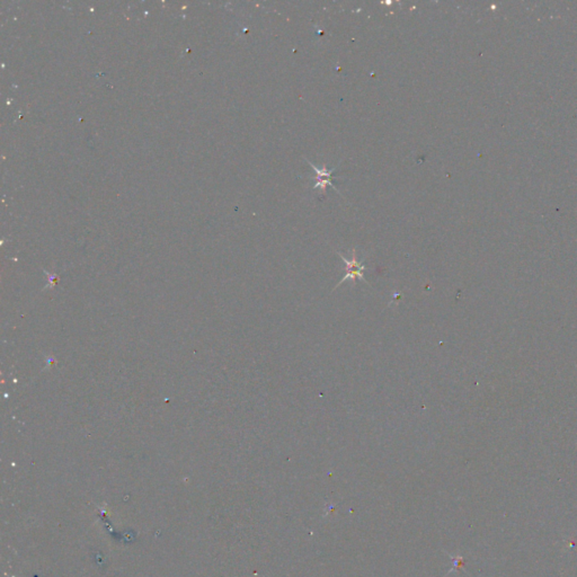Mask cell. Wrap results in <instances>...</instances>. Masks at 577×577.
Wrapping results in <instances>:
<instances>
[{
	"instance_id": "obj_1",
	"label": "cell",
	"mask_w": 577,
	"mask_h": 577,
	"mask_svg": "<svg viewBox=\"0 0 577 577\" xmlns=\"http://www.w3.org/2000/svg\"><path fill=\"white\" fill-rule=\"evenodd\" d=\"M338 255L341 256L343 262L345 263V271L346 272H345V275H344V277L338 282V284L334 287V290H336L338 286H341L344 282L350 281V280H352V281L362 280V281H364L366 284H369V282L365 280L364 275H363V271L366 269V267H365L364 264L357 260L355 249H353V252H352V259H347L345 256H343L341 253H339Z\"/></svg>"
},
{
	"instance_id": "obj_2",
	"label": "cell",
	"mask_w": 577,
	"mask_h": 577,
	"mask_svg": "<svg viewBox=\"0 0 577 577\" xmlns=\"http://www.w3.org/2000/svg\"><path fill=\"white\" fill-rule=\"evenodd\" d=\"M309 165L313 167V168L316 170V173H317V177H316V179H317V183H316V185L314 186V188H320V190H322V194H325L326 187H327L328 185L332 186L333 188H335L332 184L333 170H328L325 164L323 165L322 169L316 168V166L311 165V162H309Z\"/></svg>"
}]
</instances>
